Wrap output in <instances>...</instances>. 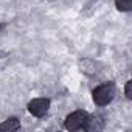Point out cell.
Returning <instances> with one entry per match:
<instances>
[{
    "label": "cell",
    "mask_w": 132,
    "mask_h": 132,
    "mask_svg": "<svg viewBox=\"0 0 132 132\" xmlns=\"http://www.w3.org/2000/svg\"><path fill=\"white\" fill-rule=\"evenodd\" d=\"M115 96V86L112 82H104L93 90V101L96 106L109 104Z\"/></svg>",
    "instance_id": "obj_1"
},
{
    "label": "cell",
    "mask_w": 132,
    "mask_h": 132,
    "mask_svg": "<svg viewBox=\"0 0 132 132\" xmlns=\"http://www.w3.org/2000/svg\"><path fill=\"white\" fill-rule=\"evenodd\" d=\"M89 120V113L84 110H75L65 118V127L69 130H79L84 129Z\"/></svg>",
    "instance_id": "obj_2"
},
{
    "label": "cell",
    "mask_w": 132,
    "mask_h": 132,
    "mask_svg": "<svg viewBox=\"0 0 132 132\" xmlns=\"http://www.w3.org/2000/svg\"><path fill=\"white\" fill-rule=\"evenodd\" d=\"M48 109H50V100L48 98H36V100H33V101L28 103L30 113L34 115V117H37V118L44 117L48 112Z\"/></svg>",
    "instance_id": "obj_3"
},
{
    "label": "cell",
    "mask_w": 132,
    "mask_h": 132,
    "mask_svg": "<svg viewBox=\"0 0 132 132\" xmlns=\"http://www.w3.org/2000/svg\"><path fill=\"white\" fill-rule=\"evenodd\" d=\"M19 129H20V121L17 118L5 120L2 124H0V130H2V132H16Z\"/></svg>",
    "instance_id": "obj_4"
},
{
    "label": "cell",
    "mask_w": 132,
    "mask_h": 132,
    "mask_svg": "<svg viewBox=\"0 0 132 132\" xmlns=\"http://www.w3.org/2000/svg\"><path fill=\"white\" fill-rule=\"evenodd\" d=\"M79 70L86 75H95L96 73V64L92 59H82V61H79Z\"/></svg>",
    "instance_id": "obj_5"
},
{
    "label": "cell",
    "mask_w": 132,
    "mask_h": 132,
    "mask_svg": "<svg viewBox=\"0 0 132 132\" xmlns=\"http://www.w3.org/2000/svg\"><path fill=\"white\" fill-rule=\"evenodd\" d=\"M104 127V120L101 118V117H89V120H87V124H86V127L84 129H87V130H101Z\"/></svg>",
    "instance_id": "obj_6"
},
{
    "label": "cell",
    "mask_w": 132,
    "mask_h": 132,
    "mask_svg": "<svg viewBox=\"0 0 132 132\" xmlns=\"http://www.w3.org/2000/svg\"><path fill=\"white\" fill-rule=\"evenodd\" d=\"M115 5H117V10L118 11H130L132 8V0H115Z\"/></svg>",
    "instance_id": "obj_7"
},
{
    "label": "cell",
    "mask_w": 132,
    "mask_h": 132,
    "mask_svg": "<svg viewBox=\"0 0 132 132\" xmlns=\"http://www.w3.org/2000/svg\"><path fill=\"white\" fill-rule=\"evenodd\" d=\"M124 95H126V98H127V100H132V81H127V82H126Z\"/></svg>",
    "instance_id": "obj_8"
}]
</instances>
